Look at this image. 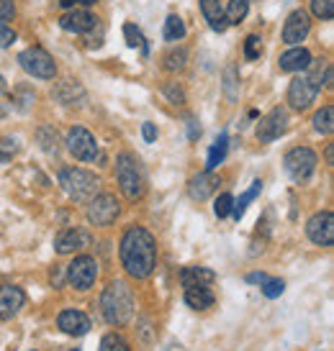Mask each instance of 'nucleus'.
Returning <instances> with one entry per match:
<instances>
[{
    "instance_id": "obj_48",
    "label": "nucleus",
    "mask_w": 334,
    "mask_h": 351,
    "mask_svg": "<svg viewBox=\"0 0 334 351\" xmlns=\"http://www.w3.org/2000/svg\"><path fill=\"white\" fill-rule=\"evenodd\" d=\"M0 162H8V156H5V154H0Z\"/></svg>"
},
{
    "instance_id": "obj_38",
    "label": "nucleus",
    "mask_w": 334,
    "mask_h": 351,
    "mask_svg": "<svg viewBox=\"0 0 334 351\" xmlns=\"http://www.w3.org/2000/svg\"><path fill=\"white\" fill-rule=\"evenodd\" d=\"M283 290H285L283 280H270V277H267L265 282H263V295H265V298H270V300H273V298H280V295H283Z\"/></svg>"
},
{
    "instance_id": "obj_23",
    "label": "nucleus",
    "mask_w": 334,
    "mask_h": 351,
    "mask_svg": "<svg viewBox=\"0 0 334 351\" xmlns=\"http://www.w3.org/2000/svg\"><path fill=\"white\" fill-rule=\"evenodd\" d=\"M214 293L208 290V287H203V285H198V287H186V302L188 308H193V311H206V308H211L214 305Z\"/></svg>"
},
{
    "instance_id": "obj_1",
    "label": "nucleus",
    "mask_w": 334,
    "mask_h": 351,
    "mask_svg": "<svg viewBox=\"0 0 334 351\" xmlns=\"http://www.w3.org/2000/svg\"><path fill=\"white\" fill-rule=\"evenodd\" d=\"M121 264L129 277L134 280H147L157 267V241L142 226H131L124 239H121Z\"/></svg>"
},
{
    "instance_id": "obj_22",
    "label": "nucleus",
    "mask_w": 334,
    "mask_h": 351,
    "mask_svg": "<svg viewBox=\"0 0 334 351\" xmlns=\"http://www.w3.org/2000/svg\"><path fill=\"white\" fill-rule=\"evenodd\" d=\"M54 98L59 103H65V106H80L85 100V93H82V88H80L78 82L65 80V82H59L57 88H54Z\"/></svg>"
},
{
    "instance_id": "obj_6",
    "label": "nucleus",
    "mask_w": 334,
    "mask_h": 351,
    "mask_svg": "<svg viewBox=\"0 0 334 351\" xmlns=\"http://www.w3.org/2000/svg\"><path fill=\"white\" fill-rule=\"evenodd\" d=\"M19 62L21 67L29 72L31 77H39V80H54L57 75V64H54V59L47 49H41V47H29V49H23L19 54Z\"/></svg>"
},
{
    "instance_id": "obj_43",
    "label": "nucleus",
    "mask_w": 334,
    "mask_h": 351,
    "mask_svg": "<svg viewBox=\"0 0 334 351\" xmlns=\"http://www.w3.org/2000/svg\"><path fill=\"white\" fill-rule=\"evenodd\" d=\"M267 280V274L265 272H252V274H247V282H252V285H263Z\"/></svg>"
},
{
    "instance_id": "obj_2",
    "label": "nucleus",
    "mask_w": 334,
    "mask_h": 351,
    "mask_svg": "<svg viewBox=\"0 0 334 351\" xmlns=\"http://www.w3.org/2000/svg\"><path fill=\"white\" fill-rule=\"evenodd\" d=\"M100 313L111 326H126L134 318V295L126 282H111L100 295Z\"/></svg>"
},
{
    "instance_id": "obj_33",
    "label": "nucleus",
    "mask_w": 334,
    "mask_h": 351,
    "mask_svg": "<svg viewBox=\"0 0 334 351\" xmlns=\"http://www.w3.org/2000/svg\"><path fill=\"white\" fill-rule=\"evenodd\" d=\"M311 13L322 21L334 19V0H311Z\"/></svg>"
},
{
    "instance_id": "obj_42",
    "label": "nucleus",
    "mask_w": 334,
    "mask_h": 351,
    "mask_svg": "<svg viewBox=\"0 0 334 351\" xmlns=\"http://www.w3.org/2000/svg\"><path fill=\"white\" fill-rule=\"evenodd\" d=\"M19 95H21V100H19V108L21 110H26V108L34 103V93H26V90H19Z\"/></svg>"
},
{
    "instance_id": "obj_14",
    "label": "nucleus",
    "mask_w": 334,
    "mask_h": 351,
    "mask_svg": "<svg viewBox=\"0 0 334 351\" xmlns=\"http://www.w3.org/2000/svg\"><path fill=\"white\" fill-rule=\"evenodd\" d=\"M23 302H26V295L21 287L16 285H3L0 287V321H10V318H16L23 308Z\"/></svg>"
},
{
    "instance_id": "obj_46",
    "label": "nucleus",
    "mask_w": 334,
    "mask_h": 351,
    "mask_svg": "<svg viewBox=\"0 0 334 351\" xmlns=\"http://www.w3.org/2000/svg\"><path fill=\"white\" fill-rule=\"evenodd\" d=\"M198 134H201V128H196V123H193V121H190V138H196Z\"/></svg>"
},
{
    "instance_id": "obj_20",
    "label": "nucleus",
    "mask_w": 334,
    "mask_h": 351,
    "mask_svg": "<svg viewBox=\"0 0 334 351\" xmlns=\"http://www.w3.org/2000/svg\"><path fill=\"white\" fill-rule=\"evenodd\" d=\"M201 13H203V19L208 21L211 31H216V34H224L229 23H226L224 8H221V3H219V0H201Z\"/></svg>"
},
{
    "instance_id": "obj_37",
    "label": "nucleus",
    "mask_w": 334,
    "mask_h": 351,
    "mask_svg": "<svg viewBox=\"0 0 334 351\" xmlns=\"http://www.w3.org/2000/svg\"><path fill=\"white\" fill-rule=\"evenodd\" d=\"M232 205H234V197L229 195V193H224V195L216 197V203H214V213H216L219 218H226V215H232Z\"/></svg>"
},
{
    "instance_id": "obj_28",
    "label": "nucleus",
    "mask_w": 334,
    "mask_h": 351,
    "mask_svg": "<svg viewBox=\"0 0 334 351\" xmlns=\"http://www.w3.org/2000/svg\"><path fill=\"white\" fill-rule=\"evenodd\" d=\"M36 138H39L41 149H44V152H47V154L57 156V152H59V144H57V134H54V128H49V126H41L39 131H36Z\"/></svg>"
},
{
    "instance_id": "obj_27",
    "label": "nucleus",
    "mask_w": 334,
    "mask_h": 351,
    "mask_svg": "<svg viewBox=\"0 0 334 351\" xmlns=\"http://www.w3.org/2000/svg\"><path fill=\"white\" fill-rule=\"evenodd\" d=\"M314 128L319 131V134H324V136H329L334 131V108L332 106H324L319 113L314 116Z\"/></svg>"
},
{
    "instance_id": "obj_29",
    "label": "nucleus",
    "mask_w": 334,
    "mask_h": 351,
    "mask_svg": "<svg viewBox=\"0 0 334 351\" xmlns=\"http://www.w3.org/2000/svg\"><path fill=\"white\" fill-rule=\"evenodd\" d=\"M224 93L232 103H234L236 95H239V72H236L234 64H229V67L224 69Z\"/></svg>"
},
{
    "instance_id": "obj_49",
    "label": "nucleus",
    "mask_w": 334,
    "mask_h": 351,
    "mask_svg": "<svg viewBox=\"0 0 334 351\" xmlns=\"http://www.w3.org/2000/svg\"><path fill=\"white\" fill-rule=\"evenodd\" d=\"M3 88H5V85H3V77H0V93H3Z\"/></svg>"
},
{
    "instance_id": "obj_15",
    "label": "nucleus",
    "mask_w": 334,
    "mask_h": 351,
    "mask_svg": "<svg viewBox=\"0 0 334 351\" xmlns=\"http://www.w3.org/2000/svg\"><path fill=\"white\" fill-rule=\"evenodd\" d=\"M221 185V180L216 175H211V172H201L190 180V185H188V195L198 200V203H203L208 197L216 193V187Z\"/></svg>"
},
{
    "instance_id": "obj_45",
    "label": "nucleus",
    "mask_w": 334,
    "mask_h": 351,
    "mask_svg": "<svg viewBox=\"0 0 334 351\" xmlns=\"http://www.w3.org/2000/svg\"><path fill=\"white\" fill-rule=\"evenodd\" d=\"M75 3H78V0H59L62 8H75Z\"/></svg>"
},
{
    "instance_id": "obj_5",
    "label": "nucleus",
    "mask_w": 334,
    "mask_h": 351,
    "mask_svg": "<svg viewBox=\"0 0 334 351\" xmlns=\"http://www.w3.org/2000/svg\"><path fill=\"white\" fill-rule=\"evenodd\" d=\"M316 165H319V156L314 154V149H309V147L291 149L283 159L285 172H288L291 180H296V182H306V180L316 172Z\"/></svg>"
},
{
    "instance_id": "obj_36",
    "label": "nucleus",
    "mask_w": 334,
    "mask_h": 351,
    "mask_svg": "<svg viewBox=\"0 0 334 351\" xmlns=\"http://www.w3.org/2000/svg\"><path fill=\"white\" fill-rule=\"evenodd\" d=\"M162 93L170 98V103H172V106H183V103H186V93H183V88H180L177 82H165Z\"/></svg>"
},
{
    "instance_id": "obj_12",
    "label": "nucleus",
    "mask_w": 334,
    "mask_h": 351,
    "mask_svg": "<svg viewBox=\"0 0 334 351\" xmlns=\"http://www.w3.org/2000/svg\"><path fill=\"white\" fill-rule=\"evenodd\" d=\"M316 95H319V88L306 75H298L288 85V103H291L293 110H306L316 100Z\"/></svg>"
},
{
    "instance_id": "obj_19",
    "label": "nucleus",
    "mask_w": 334,
    "mask_h": 351,
    "mask_svg": "<svg viewBox=\"0 0 334 351\" xmlns=\"http://www.w3.org/2000/svg\"><path fill=\"white\" fill-rule=\"evenodd\" d=\"M309 64H311V54L304 47H293V49H288L278 59V67L283 72H304Z\"/></svg>"
},
{
    "instance_id": "obj_24",
    "label": "nucleus",
    "mask_w": 334,
    "mask_h": 351,
    "mask_svg": "<svg viewBox=\"0 0 334 351\" xmlns=\"http://www.w3.org/2000/svg\"><path fill=\"white\" fill-rule=\"evenodd\" d=\"M249 13V0H229L224 8L226 23H242Z\"/></svg>"
},
{
    "instance_id": "obj_11",
    "label": "nucleus",
    "mask_w": 334,
    "mask_h": 351,
    "mask_svg": "<svg viewBox=\"0 0 334 351\" xmlns=\"http://www.w3.org/2000/svg\"><path fill=\"white\" fill-rule=\"evenodd\" d=\"M285 131H288V113H285L283 108H273V110L257 123V138H260L263 144H270V141L280 138Z\"/></svg>"
},
{
    "instance_id": "obj_16",
    "label": "nucleus",
    "mask_w": 334,
    "mask_h": 351,
    "mask_svg": "<svg viewBox=\"0 0 334 351\" xmlns=\"http://www.w3.org/2000/svg\"><path fill=\"white\" fill-rule=\"evenodd\" d=\"M57 326L67 336H85L90 331V318L82 311H62L57 318Z\"/></svg>"
},
{
    "instance_id": "obj_4",
    "label": "nucleus",
    "mask_w": 334,
    "mask_h": 351,
    "mask_svg": "<svg viewBox=\"0 0 334 351\" xmlns=\"http://www.w3.org/2000/svg\"><path fill=\"white\" fill-rule=\"evenodd\" d=\"M116 180L121 193L129 197V200H139L147 190V182H144V172L139 162L131 154H118L116 156Z\"/></svg>"
},
{
    "instance_id": "obj_50",
    "label": "nucleus",
    "mask_w": 334,
    "mask_h": 351,
    "mask_svg": "<svg viewBox=\"0 0 334 351\" xmlns=\"http://www.w3.org/2000/svg\"><path fill=\"white\" fill-rule=\"evenodd\" d=\"M72 351H80V349H72Z\"/></svg>"
},
{
    "instance_id": "obj_26",
    "label": "nucleus",
    "mask_w": 334,
    "mask_h": 351,
    "mask_svg": "<svg viewBox=\"0 0 334 351\" xmlns=\"http://www.w3.org/2000/svg\"><path fill=\"white\" fill-rule=\"evenodd\" d=\"M226 147H229V136L226 134H221L219 136V141L211 147V152H208V165H206V172H211V169H216L221 162H224L226 156Z\"/></svg>"
},
{
    "instance_id": "obj_35",
    "label": "nucleus",
    "mask_w": 334,
    "mask_h": 351,
    "mask_svg": "<svg viewBox=\"0 0 334 351\" xmlns=\"http://www.w3.org/2000/svg\"><path fill=\"white\" fill-rule=\"evenodd\" d=\"M260 54H263V39L255 36V34H249V36L245 39V57L247 59H260Z\"/></svg>"
},
{
    "instance_id": "obj_40",
    "label": "nucleus",
    "mask_w": 334,
    "mask_h": 351,
    "mask_svg": "<svg viewBox=\"0 0 334 351\" xmlns=\"http://www.w3.org/2000/svg\"><path fill=\"white\" fill-rule=\"evenodd\" d=\"M13 16H16V5H13V0H0V23L13 21Z\"/></svg>"
},
{
    "instance_id": "obj_25",
    "label": "nucleus",
    "mask_w": 334,
    "mask_h": 351,
    "mask_svg": "<svg viewBox=\"0 0 334 351\" xmlns=\"http://www.w3.org/2000/svg\"><path fill=\"white\" fill-rule=\"evenodd\" d=\"M260 190H263V182H260V180H255V182H252V187L247 190L245 195H242V197H239V200H236L234 205H232V215H234L236 221H239V218L245 215L247 205H249V203H252V200H255L257 195H260Z\"/></svg>"
},
{
    "instance_id": "obj_17",
    "label": "nucleus",
    "mask_w": 334,
    "mask_h": 351,
    "mask_svg": "<svg viewBox=\"0 0 334 351\" xmlns=\"http://www.w3.org/2000/svg\"><path fill=\"white\" fill-rule=\"evenodd\" d=\"M96 21L93 19L88 10H78V8H69L62 19H59V26L65 31H69V34H88L93 26H96Z\"/></svg>"
},
{
    "instance_id": "obj_21",
    "label": "nucleus",
    "mask_w": 334,
    "mask_h": 351,
    "mask_svg": "<svg viewBox=\"0 0 334 351\" xmlns=\"http://www.w3.org/2000/svg\"><path fill=\"white\" fill-rule=\"evenodd\" d=\"M214 280H216V274L211 272V269H206V267H186V269L180 272V282H183V287H198V285L208 287Z\"/></svg>"
},
{
    "instance_id": "obj_39",
    "label": "nucleus",
    "mask_w": 334,
    "mask_h": 351,
    "mask_svg": "<svg viewBox=\"0 0 334 351\" xmlns=\"http://www.w3.org/2000/svg\"><path fill=\"white\" fill-rule=\"evenodd\" d=\"M16 41V31L10 29L8 23H0V49H5Z\"/></svg>"
},
{
    "instance_id": "obj_47",
    "label": "nucleus",
    "mask_w": 334,
    "mask_h": 351,
    "mask_svg": "<svg viewBox=\"0 0 334 351\" xmlns=\"http://www.w3.org/2000/svg\"><path fill=\"white\" fill-rule=\"evenodd\" d=\"M80 3H82V5H96L98 0H80Z\"/></svg>"
},
{
    "instance_id": "obj_44",
    "label": "nucleus",
    "mask_w": 334,
    "mask_h": 351,
    "mask_svg": "<svg viewBox=\"0 0 334 351\" xmlns=\"http://www.w3.org/2000/svg\"><path fill=\"white\" fill-rule=\"evenodd\" d=\"M326 165H334V144L326 147Z\"/></svg>"
},
{
    "instance_id": "obj_34",
    "label": "nucleus",
    "mask_w": 334,
    "mask_h": 351,
    "mask_svg": "<svg viewBox=\"0 0 334 351\" xmlns=\"http://www.w3.org/2000/svg\"><path fill=\"white\" fill-rule=\"evenodd\" d=\"M124 36H126V44L131 49H137V47L147 49V47H144V36H142V31H139L134 23H124Z\"/></svg>"
},
{
    "instance_id": "obj_18",
    "label": "nucleus",
    "mask_w": 334,
    "mask_h": 351,
    "mask_svg": "<svg viewBox=\"0 0 334 351\" xmlns=\"http://www.w3.org/2000/svg\"><path fill=\"white\" fill-rule=\"evenodd\" d=\"M90 244V236L88 231H82V228H67V231H62L57 236V254H72L78 252V249H85Z\"/></svg>"
},
{
    "instance_id": "obj_8",
    "label": "nucleus",
    "mask_w": 334,
    "mask_h": 351,
    "mask_svg": "<svg viewBox=\"0 0 334 351\" xmlns=\"http://www.w3.org/2000/svg\"><path fill=\"white\" fill-rule=\"evenodd\" d=\"M65 144H67L69 154L75 156V159H80V162H93L98 156V141H96V136L90 134L88 128L82 126L69 128Z\"/></svg>"
},
{
    "instance_id": "obj_10",
    "label": "nucleus",
    "mask_w": 334,
    "mask_h": 351,
    "mask_svg": "<svg viewBox=\"0 0 334 351\" xmlns=\"http://www.w3.org/2000/svg\"><path fill=\"white\" fill-rule=\"evenodd\" d=\"M306 236L316 246H332L334 244V215L332 210H322L309 218L306 223Z\"/></svg>"
},
{
    "instance_id": "obj_3",
    "label": "nucleus",
    "mask_w": 334,
    "mask_h": 351,
    "mask_svg": "<svg viewBox=\"0 0 334 351\" xmlns=\"http://www.w3.org/2000/svg\"><path fill=\"white\" fill-rule=\"evenodd\" d=\"M59 185L75 203L88 205L96 195H100V180L88 169L80 167H67L59 172Z\"/></svg>"
},
{
    "instance_id": "obj_31",
    "label": "nucleus",
    "mask_w": 334,
    "mask_h": 351,
    "mask_svg": "<svg viewBox=\"0 0 334 351\" xmlns=\"http://www.w3.org/2000/svg\"><path fill=\"white\" fill-rule=\"evenodd\" d=\"M188 64V51L180 47V49L170 51L165 57V62H162V67L167 69V72H177V69H183Z\"/></svg>"
},
{
    "instance_id": "obj_13",
    "label": "nucleus",
    "mask_w": 334,
    "mask_h": 351,
    "mask_svg": "<svg viewBox=\"0 0 334 351\" xmlns=\"http://www.w3.org/2000/svg\"><path fill=\"white\" fill-rule=\"evenodd\" d=\"M309 31H311L309 13H306V10H293L283 26V41L291 44V47H301V41L309 36Z\"/></svg>"
},
{
    "instance_id": "obj_30",
    "label": "nucleus",
    "mask_w": 334,
    "mask_h": 351,
    "mask_svg": "<svg viewBox=\"0 0 334 351\" xmlns=\"http://www.w3.org/2000/svg\"><path fill=\"white\" fill-rule=\"evenodd\" d=\"M186 36V23L180 16H170L165 21V41H180Z\"/></svg>"
},
{
    "instance_id": "obj_32",
    "label": "nucleus",
    "mask_w": 334,
    "mask_h": 351,
    "mask_svg": "<svg viewBox=\"0 0 334 351\" xmlns=\"http://www.w3.org/2000/svg\"><path fill=\"white\" fill-rule=\"evenodd\" d=\"M98 351H131V349H129V343L124 341V336H118V333H106L103 341H100Z\"/></svg>"
},
{
    "instance_id": "obj_7",
    "label": "nucleus",
    "mask_w": 334,
    "mask_h": 351,
    "mask_svg": "<svg viewBox=\"0 0 334 351\" xmlns=\"http://www.w3.org/2000/svg\"><path fill=\"white\" fill-rule=\"evenodd\" d=\"M98 280V262L82 254V256H75L72 262L67 264V282L75 287V290H90Z\"/></svg>"
},
{
    "instance_id": "obj_9",
    "label": "nucleus",
    "mask_w": 334,
    "mask_h": 351,
    "mask_svg": "<svg viewBox=\"0 0 334 351\" xmlns=\"http://www.w3.org/2000/svg\"><path fill=\"white\" fill-rule=\"evenodd\" d=\"M121 213V205L113 195H96L88 203V221L98 228H106L118 218Z\"/></svg>"
},
{
    "instance_id": "obj_41",
    "label": "nucleus",
    "mask_w": 334,
    "mask_h": 351,
    "mask_svg": "<svg viewBox=\"0 0 334 351\" xmlns=\"http://www.w3.org/2000/svg\"><path fill=\"white\" fill-rule=\"evenodd\" d=\"M142 136H144L147 144H152V141L157 138V128H155V123H144V126H142Z\"/></svg>"
}]
</instances>
